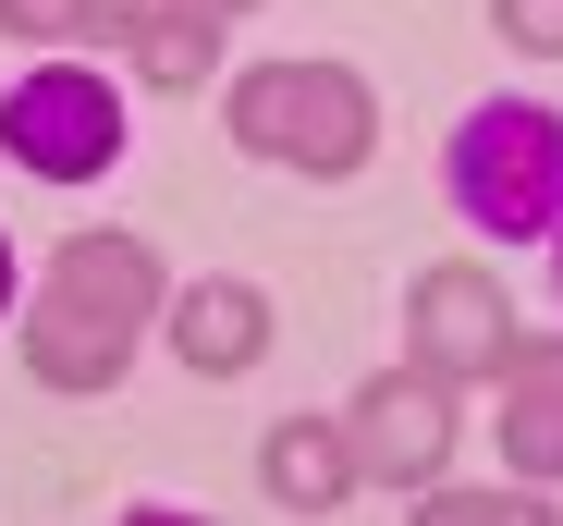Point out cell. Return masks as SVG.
<instances>
[{"label":"cell","mask_w":563,"mask_h":526,"mask_svg":"<svg viewBox=\"0 0 563 526\" xmlns=\"http://www.w3.org/2000/svg\"><path fill=\"white\" fill-rule=\"evenodd\" d=\"M172 356L197 368V380H245L257 356H269V294L257 282H184V306H172Z\"/></svg>","instance_id":"7"},{"label":"cell","mask_w":563,"mask_h":526,"mask_svg":"<svg viewBox=\"0 0 563 526\" xmlns=\"http://www.w3.org/2000/svg\"><path fill=\"white\" fill-rule=\"evenodd\" d=\"M441 171H453V209L478 233H503V245L563 233V111L551 99H478L453 123Z\"/></svg>","instance_id":"3"},{"label":"cell","mask_w":563,"mask_h":526,"mask_svg":"<svg viewBox=\"0 0 563 526\" xmlns=\"http://www.w3.org/2000/svg\"><path fill=\"white\" fill-rule=\"evenodd\" d=\"M221 74V13H197V0H147L135 25V86H159V99H184V86Z\"/></svg>","instance_id":"10"},{"label":"cell","mask_w":563,"mask_h":526,"mask_svg":"<svg viewBox=\"0 0 563 526\" xmlns=\"http://www.w3.org/2000/svg\"><path fill=\"white\" fill-rule=\"evenodd\" d=\"M551 282H563V233H551Z\"/></svg>","instance_id":"16"},{"label":"cell","mask_w":563,"mask_h":526,"mask_svg":"<svg viewBox=\"0 0 563 526\" xmlns=\"http://www.w3.org/2000/svg\"><path fill=\"white\" fill-rule=\"evenodd\" d=\"M405 343H417V368H441L465 392V380H503L527 331H515V294L478 270V257H441V270H417V294H405Z\"/></svg>","instance_id":"5"},{"label":"cell","mask_w":563,"mask_h":526,"mask_svg":"<svg viewBox=\"0 0 563 526\" xmlns=\"http://www.w3.org/2000/svg\"><path fill=\"white\" fill-rule=\"evenodd\" d=\"M257 490H269L282 514H331V502H355V454H343V428H331V416H282L269 441H257Z\"/></svg>","instance_id":"8"},{"label":"cell","mask_w":563,"mask_h":526,"mask_svg":"<svg viewBox=\"0 0 563 526\" xmlns=\"http://www.w3.org/2000/svg\"><path fill=\"white\" fill-rule=\"evenodd\" d=\"M197 13H221V25H233V13H257V0H197Z\"/></svg>","instance_id":"14"},{"label":"cell","mask_w":563,"mask_h":526,"mask_svg":"<svg viewBox=\"0 0 563 526\" xmlns=\"http://www.w3.org/2000/svg\"><path fill=\"white\" fill-rule=\"evenodd\" d=\"M0 306H13V245H0Z\"/></svg>","instance_id":"15"},{"label":"cell","mask_w":563,"mask_h":526,"mask_svg":"<svg viewBox=\"0 0 563 526\" xmlns=\"http://www.w3.org/2000/svg\"><path fill=\"white\" fill-rule=\"evenodd\" d=\"M233 147L307 171V184H355L380 147V86L355 61H257L233 74Z\"/></svg>","instance_id":"2"},{"label":"cell","mask_w":563,"mask_h":526,"mask_svg":"<svg viewBox=\"0 0 563 526\" xmlns=\"http://www.w3.org/2000/svg\"><path fill=\"white\" fill-rule=\"evenodd\" d=\"M453 380L441 368H380L355 392V416H343V454H355V478H393V490H429L441 478V454H453Z\"/></svg>","instance_id":"6"},{"label":"cell","mask_w":563,"mask_h":526,"mask_svg":"<svg viewBox=\"0 0 563 526\" xmlns=\"http://www.w3.org/2000/svg\"><path fill=\"white\" fill-rule=\"evenodd\" d=\"M429 526H539L551 502H527V490H441V502H417Z\"/></svg>","instance_id":"12"},{"label":"cell","mask_w":563,"mask_h":526,"mask_svg":"<svg viewBox=\"0 0 563 526\" xmlns=\"http://www.w3.org/2000/svg\"><path fill=\"white\" fill-rule=\"evenodd\" d=\"M159 306H172V282H159V257L135 233H74L49 257L37 306H25V368L49 392H111L135 368V343H147Z\"/></svg>","instance_id":"1"},{"label":"cell","mask_w":563,"mask_h":526,"mask_svg":"<svg viewBox=\"0 0 563 526\" xmlns=\"http://www.w3.org/2000/svg\"><path fill=\"white\" fill-rule=\"evenodd\" d=\"M0 147H13L37 184H99L123 159V86L86 61H37L13 99H0Z\"/></svg>","instance_id":"4"},{"label":"cell","mask_w":563,"mask_h":526,"mask_svg":"<svg viewBox=\"0 0 563 526\" xmlns=\"http://www.w3.org/2000/svg\"><path fill=\"white\" fill-rule=\"evenodd\" d=\"M147 0H0V37H74V49H135Z\"/></svg>","instance_id":"11"},{"label":"cell","mask_w":563,"mask_h":526,"mask_svg":"<svg viewBox=\"0 0 563 526\" xmlns=\"http://www.w3.org/2000/svg\"><path fill=\"white\" fill-rule=\"evenodd\" d=\"M503 454H515V478H563V343H515V368H503Z\"/></svg>","instance_id":"9"},{"label":"cell","mask_w":563,"mask_h":526,"mask_svg":"<svg viewBox=\"0 0 563 526\" xmlns=\"http://www.w3.org/2000/svg\"><path fill=\"white\" fill-rule=\"evenodd\" d=\"M490 25H503L527 61H563V0H490Z\"/></svg>","instance_id":"13"}]
</instances>
